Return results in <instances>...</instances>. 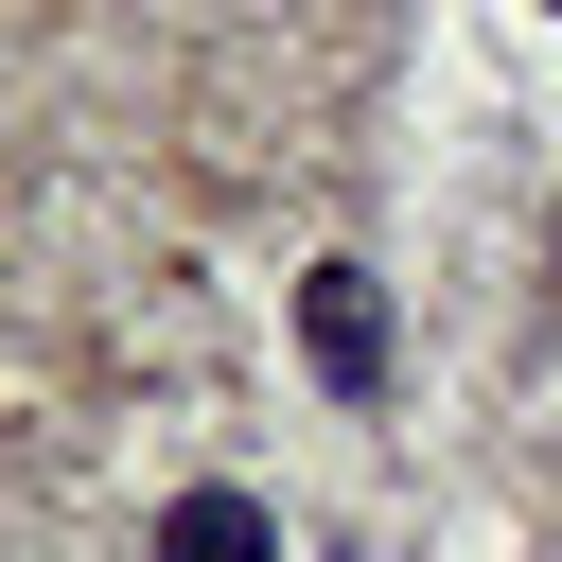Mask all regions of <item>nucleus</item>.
Returning <instances> with one entry per match:
<instances>
[{"label": "nucleus", "instance_id": "obj_1", "mask_svg": "<svg viewBox=\"0 0 562 562\" xmlns=\"http://www.w3.org/2000/svg\"><path fill=\"white\" fill-rule=\"evenodd\" d=\"M299 351H316L334 404H369V386H386V281H369V263H316V281H299Z\"/></svg>", "mask_w": 562, "mask_h": 562}, {"label": "nucleus", "instance_id": "obj_2", "mask_svg": "<svg viewBox=\"0 0 562 562\" xmlns=\"http://www.w3.org/2000/svg\"><path fill=\"white\" fill-rule=\"evenodd\" d=\"M158 562H281V527H263L246 492H176V509H158Z\"/></svg>", "mask_w": 562, "mask_h": 562}]
</instances>
